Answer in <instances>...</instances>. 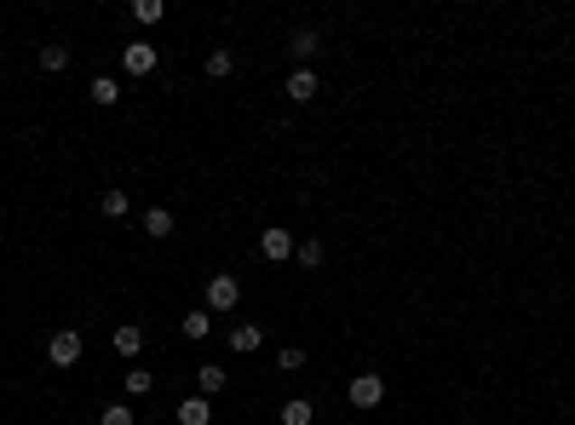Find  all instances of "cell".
Wrapping results in <instances>:
<instances>
[{
  "mask_svg": "<svg viewBox=\"0 0 575 425\" xmlns=\"http://www.w3.org/2000/svg\"><path fill=\"white\" fill-rule=\"evenodd\" d=\"M110 345H116L121 356H138V351H144V328H138V322H121L116 334H110Z\"/></svg>",
  "mask_w": 575,
  "mask_h": 425,
  "instance_id": "10",
  "label": "cell"
},
{
  "mask_svg": "<svg viewBox=\"0 0 575 425\" xmlns=\"http://www.w3.org/2000/svg\"><path fill=\"white\" fill-rule=\"evenodd\" d=\"M288 52H293V58H317V52H322V35H317V29H293Z\"/></svg>",
  "mask_w": 575,
  "mask_h": 425,
  "instance_id": "14",
  "label": "cell"
},
{
  "mask_svg": "<svg viewBox=\"0 0 575 425\" xmlns=\"http://www.w3.org/2000/svg\"><path fill=\"white\" fill-rule=\"evenodd\" d=\"M98 425H133V408H127V402H110V408L98 414Z\"/></svg>",
  "mask_w": 575,
  "mask_h": 425,
  "instance_id": "22",
  "label": "cell"
},
{
  "mask_svg": "<svg viewBox=\"0 0 575 425\" xmlns=\"http://www.w3.org/2000/svg\"><path fill=\"white\" fill-rule=\"evenodd\" d=\"M121 385H127V397H150V391H155V374H150V368H127V380H121Z\"/></svg>",
  "mask_w": 575,
  "mask_h": 425,
  "instance_id": "16",
  "label": "cell"
},
{
  "mask_svg": "<svg viewBox=\"0 0 575 425\" xmlns=\"http://www.w3.org/2000/svg\"><path fill=\"white\" fill-rule=\"evenodd\" d=\"M346 397H351V408H363V414H368V408H380V402H385V380H380L375 368H368V374H357V380L346 385Z\"/></svg>",
  "mask_w": 575,
  "mask_h": 425,
  "instance_id": "3",
  "label": "cell"
},
{
  "mask_svg": "<svg viewBox=\"0 0 575 425\" xmlns=\"http://www.w3.org/2000/svg\"><path fill=\"white\" fill-rule=\"evenodd\" d=\"M179 334H184V339H208V334H213V310H184Z\"/></svg>",
  "mask_w": 575,
  "mask_h": 425,
  "instance_id": "13",
  "label": "cell"
},
{
  "mask_svg": "<svg viewBox=\"0 0 575 425\" xmlns=\"http://www.w3.org/2000/svg\"><path fill=\"white\" fill-rule=\"evenodd\" d=\"M236 305H242V276L213 271L208 276V310H236Z\"/></svg>",
  "mask_w": 575,
  "mask_h": 425,
  "instance_id": "1",
  "label": "cell"
},
{
  "mask_svg": "<svg viewBox=\"0 0 575 425\" xmlns=\"http://www.w3.org/2000/svg\"><path fill=\"white\" fill-rule=\"evenodd\" d=\"M276 420H283V425H311V420H317V402H311V397H288Z\"/></svg>",
  "mask_w": 575,
  "mask_h": 425,
  "instance_id": "11",
  "label": "cell"
},
{
  "mask_svg": "<svg viewBox=\"0 0 575 425\" xmlns=\"http://www.w3.org/2000/svg\"><path fill=\"white\" fill-rule=\"evenodd\" d=\"M155 64H162V52H155L150 41H127V46H121V69L138 75V81H144V75H150Z\"/></svg>",
  "mask_w": 575,
  "mask_h": 425,
  "instance_id": "4",
  "label": "cell"
},
{
  "mask_svg": "<svg viewBox=\"0 0 575 425\" xmlns=\"http://www.w3.org/2000/svg\"><path fill=\"white\" fill-rule=\"evenodd\" d=\"M98 208H104V218H127V190H121V184H110Z\"/></svg>",
  "mask_w": 575,
  "mask_h": 425,
  "instance_id": "18",
  "label": "cell"
},
{
  "mask_svg": "<svg viewBox=\"0 0 575 425\" xmlns=\"http://www.w3.org/2000/svg\"><path fill=\"white\" fill-rule=\"evenodd\" d=\"M144 230L155 236V242H162V236H173V213H167V208H150V213H144Z\"/></svg>",
  "mask_w": 575,
  "mask_h": 425,
  "instance_id": "19",
  "label": "cell"
},
{
  "mask_svg": "<svg viewBox=\"0 0 575 425\" xmlns=\"http://www.w3.org/2000/svg\"><path fill=\"white\" fill-rule=\"evenodd\" d=\"M173 420H179V425H213V402H208V397H184V402L173 408Z\"/></svg>",
  "mask_w": 575,
  "mask_h": 425,
  "instance_id": "6",
  "label": "cell"
},
{
  "mask_svg": "<svg viewBox=\"0 0 575 425\" xmlns=\"http://www.w3.org/2000/svg\"><path fill=\"white\" fill-rule=\"evenodd\" d=\"M133 18H138V23H162L167 6H162V0H133Z\"/></svg>",
  "mask_w": 575,
  "mask_h": 425,
  "instance_id": "20",
  "label": "cell"
},
{
  "mask_svg": "<svg viewBox=\"0 0 575 425\" xmlns=\"http://www.w3.org/2000/svg\"><path fill=\"white\" fill-rule=\"evenodd\" d=\"M230 69H236V52H230V46H213V52H208V75H213V81H225Z\"/></svg>",
  "mask_w": 575,
  "mask_h": 425,
  "instance_id": "15",
  "label": "cell"
},
{
  "mask_svg": "<svg viewBox=\"0 0 575 425\" xmlns=\"http://www.w3.org/2000/svg\"><path fill=\"white\" fill-rule=\"evenodd\" d=\"M41 69L46 75H64L70 69V46H41Z\"/></svg>",
  "mask_w": 575,
  "mask_h": 425,
  "instance_id": "17",
  "label": "cell"
},
{
  "mask_svg": "<svg viewBox=\"0 0 575 425\" xmlns=\"http://www.w3.org/2000/svg\"><path fill=\"white\" fill-rule=\"evenodd\" d=\"M283 92H288V104H311V98H317V75H311V69H293Z\"/></svg>",
  "mask_w": 575,
  "mask_h": 425,
  "instance_id": "9",
  "label": "cell"
},
{
  "mask_svg": "<svg viewBox=\"0 0 575 425\" xmlns=\"http://www.w3.org/2000/svg\"><path fill=\"white\" fill-rule=\"evenodd\" d=\"M225 380H230V374L219 368V362H201V368H196V397H219Z\"/></svg>",
  "mask_w": 575,
  "mask_h": 425,
  "instance_id": "8",
  "label": "cell"
},
{
  "mask_svg": "<svg viewBox=\"0 0 575 425\" xmlns=\"http://www.w3.org/2000/svg\"><path fill=\"white\" fill-rule=\"evenodd\" d=\"M276 368H305V351H300V345H283V356H276Z\"/></svg>",
  "mask_w": 575,
  "mask_h": 425,
  "instance_id": "23",
  "label": "cell"
},
{
  "mask_svg": "<svg viewBox=\"0 0 575 425\" xmlns=\"http://www.w3.org/2000/svg\"><path fill=\"white\" fill-rule=\"evenodd\" d=\"M259 254H265L271 264H288V254H293V236H288V230H276V225H271V230H259Z\"/></svg>",
  "mask_w": 575,
  "mask_h": 425,
  "instance_id": "5",
  "label": "cell"
},
{
  "mask_svg": "<svg viewBox=\"0 0 575 425\" xmlns=\"http://www.w3.org/2000/svg\"><path fill=\"white\" fill-rule=\"evenodd\" d=\"M259 345H265V334H259V322H236V328H230V351H236V356H254Z\"/></svg>",
  "mask_w": 575,
  "mask_h": 425,
  "instance_id": "7",
  "label": "cell"
},
{
  "mask_svg": "<svg viewBox=\"0 0 575 425\" xmlns=\"http://www.w3.org/2000/svg\"><path fill=\"white\" fill-rule=\"evenodd\" d=\"M87 98L98 104V109H110L121 104V81H110V75H92V87H87Z\"/></svg>",
  "mask_w": 575,
  "mask_h": 425,
  "instance_id": "12",
  "label": "cell"
},
{
  "mask_svg": "<svg viewBox=\"0 0 575 425\" xmlns=\"http://www.w3.org/2000/svg\"><path fill=\"white\" fill-rule=\"evenodd\" d=\"M293 259H300L305 271H317V264H322V242H300V247H293Z\"/></svg>",
  "mask_w": 575,
  "mask_h": 425,
  "instance_id": "21",
  "label": "cell"
},
{
  "mask_svg": "<svg viewBox=\"0 0 575 425\" xmlns=\"http://www.w3.org/2000/svg\"><path fill=\"white\" fill-rule=\"evenodd\" d=\"M81 334H75V328H58L52 339H46V362H52V368H75V362H81Z\"/></svg>",
  "mask_w": 575,
  "mask_h": 425,
  "instance_id": "2",
  "label": "cell"
}]
</instances>
